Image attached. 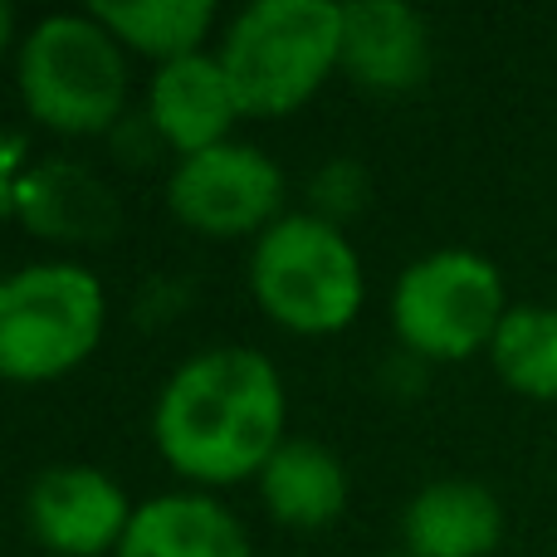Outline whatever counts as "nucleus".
<instances>
[{"mask_svg": "<svg viewBox=\"0 0 557 557\" xmlns=\"http://www.w3.org/2000/svg\"><path fill=\"white\" fill-rule=\"evenodd\" d=\"M152 435L182 480L240 484L284 445V382L255 347L196 352L166 376Z\"/></svg>", "mask_w": 557, "mask_h": 557, "instance_id": "obj_1", "label": "nucleus"}, {"mask_svg": "<svg viewBox=\"0 0 557 557\" xmlns=\"http://www.w3.org/2000/svg\"><path fill=\"white\" fill-rule=\"evenodd\" d=\"M221 69L250 117H284L343 64V5L333 0H255L221 39Z\"/></svg>", "mask_w": 557, "mask_h": 557, "instance_id": "obj_2", "label": "nucleus"}, {"mask_svg": "<svg viewBox=\"0 0 557 557\" xmlns=\"http://www.w3.org/2000/svg\"><path fill=\"white\" fill-rule=\"evenodd\" d=\"M250 294L288 333H343L362 313V260L327 215H278L250 250Z\"/></svg>", "mask_w": 557, "mask_h": 557, "instance_id": "obj_3", "label": "nucleus"}, {"mask_svg": "<svg viewBox=\"0 0 557 557\" xmlns=\"http://www.w3.org/2000/svg\"><path fill=\"white\" fill-rule=\"evenodd\" d=\"M20 98L29 117L54 133H103L117 123L127 98L123 45L88 10L45 15L20 45Z\"/></svg>", "mask_w": 557, "mask_h": 557, "instance_id": "obj_4", "label": "nucleus"}, {"mask_svg": "<svg viewBox=\"0 0 557 557\" xmlns=\"http://www.w3.org/2000/svg\"><path fill=\"white\" fill-rule=\"evenodd\" d=\"M108 323V298L78 264H29L0 278V376L54 382L88 362Z\"/></svg>", "mask_w": 557, "mask_h": 557, "instance_id": "obj_5", "label": "nucleus"}, {"mask_svg": "<svg viewBox=\"0 0 557 557\" xmlns=\"http://www.w3.org/2000/svg\"><path fill=\"white\" fill-rule=\"evenodd\" d=\"M509 308L499 264L474 250L425 255L406 264L392 288L396 337L425 362H465L474 352H490Z\"/></svg>", "mask_w": 557, "mask_h": 557, "instance_id": "obj_6", "label": "nucleus"}, {"mask_svg": "<svg viewBox=\"0 0 557 557\" xmlns=\"http://www.w3.org/2000/svg\"><path fill=\"white\" fill-rule=\"evenodd\" d=\"M166 206L196 235H211V240L255 235L260 240L284 206V172L274 166V157H264L250 143L206 147L176 162L166 182Z\"/></svg>", "mask_w": 557, "mask_h": 557, "instance_id": "obj_7", "label": "nucleus"}, {"mask_svg": "<svg viewBox=\"0 0 557 557\" xmlns=\"http://www.w3.org/2000/svg\"><path fill=\"white\" fill-rule=\"evenodd\" d=\"M29 533L59 557H98L123 548V533L133 523L123 484L108 480L94 465H49L29 484Z\"/></svg>", "mask_w": 557, "mask_h": 557, "instance_id": "obj_8", "label": "nucleus"}, {"mask_svg": "<svg viewBox=\"0 0 557 557\" xmlns=\"http://www.w3.org/2000/svg\"><path fill=\"white\" fill-rule=\"evenodd\" d=\"M343 69L372 94H406L431 74V29L401 0L343 5Z\"/></svg>", "mask_w": 557, "mask_h": 557, "instance_id": "obj_9", "label": "nucleus"}, {"mask_svg": "<svg viewBox=\"0 0 557 557\" xmlns=\"http://www.w3.org/2000/svg\"><path fill=\"white\" fill-rule=\"evenodd\" d=\"M147 117L162 133L166 147L196 157L206 147L231 143V127L240 117L235 88L215 54H186L172 64H157L147 88Z\"/></svg>", "mask_w": 557, "mask_h": 557, "instance_id": "obj_10", "label": "nucleus"}, {"mask_svg": "<svg viewBox=\"0 0 557 557\" xmlns=\"http://www.w3.org/2000/svg\"><path fill=\"white\" fill-rule=\"evenodd\" d=\"M401 539L411 557H490L504 539V509L474 480H435L406 504Z\"/></svg>", "mask_w": 557, "mask_h": 557, "instance_id": "obj_11", "label": "nucleus"}, {"mask_svg": "<svg viewBox=\"0 0 557 557\" xmlns=\"http://www.w3.org/2000/svg\"><path fill=\"white\" fill-rule=\"evenodd\" d=\"M117 557H255L240 519L206 494H157L137 504Z\"/></svg>", "mask_w": 557, "mask_h": 557, "instance_id": "obj_12", "label": "nucleus"}, {"mask_svg": "<svg viewBox=\"0 0 557 557\" xmlns=\"http://www.w3.org/2000/svg\"><path fill=\"white\" fill-rule=\"evenodd\" d=\"M264 509L288 529H327L347 509V470L313 441H284L260 470Z\"/></svg>", "mask_w": 557, "mask_h": 557, "instance_id": "obj_13", "label": "nucleus"}, {"mask_svg": "<svg viewBox=\"0 0 557 557\" xmlns=\"http://www.w3.org/2000/svg\"><path fill=\"white\" fill-rule=\"evenodd\" d=\"M88 15L137 54L172 64V59L201 54V39L215 25L211 0H98Z\"/></svg>", "mask_w": 557, "mask_h": 557, "instance_id": "obj_14", "label": "nucleus"}, {"mask_svg": "<svg viewBox=\"0 0 557 557\" xmlns=\"http://www.w3.org/2000/svg\"><path fill=\"white\" fill-rule=\"evenodd\" d=\"M490 362L509 392L529 401H557V308L513 304L490 343Z\"/></svg>", "mask_w": 557, "mask_h": 557, "instance_id": "obj_15", "label": "nucleus"}, {"mask_svg": "<svg viewBox=\"0 0 557 557\" xmlns=\"http://www.w3.org/2000/svg\"><path fill=\"white\" fill-rule=\"evenodd\" d=\"M10 35H15V10H10L5 0H0V49L10 45Z\"/></svg>", "mask_w": 557, "mask_h": 557, "instance_id": "obj_16", "label": "nucleus"}]
</instances>
